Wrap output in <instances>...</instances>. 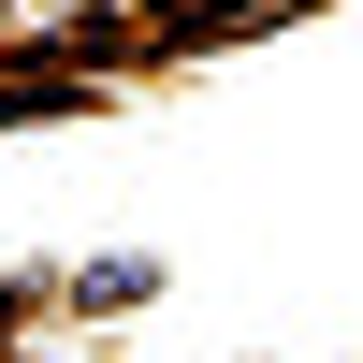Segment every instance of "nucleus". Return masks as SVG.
<instances>
[]
</instances>
